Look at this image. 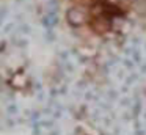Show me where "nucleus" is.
Here are the masks:
<instances>
[{
	"mask_svg": "<svg viewBox=\"0 0 146 135\" xmlns=\"http://www.w3.org/2000/svg\"><path fill=\"white\" fill-rule=\"evenodd\" d=\"M108 27H110V22L105 17H102V16L96 17L94 22H93V30H96L98 33H105L108 30Z\"/></svg>",
	"mask_w": 146,
	"mask_h": 135,
	"instance_id": "nucleus-2",
	"label": "nucleus"
},
{
	"mask_svg": "<svg viewBox=\"0 0 146 135\" xmlns=\"http://www.w3.org/2000/svg\"><path fill=\"white\" fill-rule=\"evenodd\" d=\"M68 19H69L71 24L80 25L82 22H85L86 14H85V11H83V9H80V8H72L69 13H68Z\"/></svg>",
	"mask_w": 146,
	"mask_h": 135,
	"instance_id": "nucleus-1",
	"label": "nucleus"
}]
</instances>
